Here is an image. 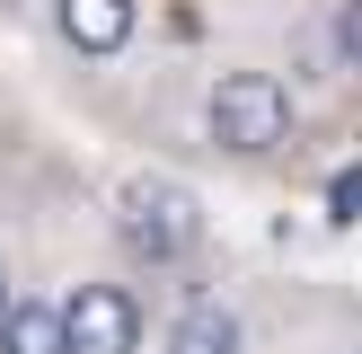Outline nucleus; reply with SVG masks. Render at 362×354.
<instances>
[{"mask_svg": "<svg viewBox=\"0 0 362 354\" xmlns=\"http://www.w3.org/2000/svg\"><path fill=\"white\" fill-rule=\"evenodd\" d=\"M62 319H71V354H141V292L115 275H88L62 292Z\"/></svg>", "mask_w": 362, "mask_h": 354, "instance_id": "nucleus-3", "label": "nucleus"}, {"mask_svg": "<svg viewBox=\"0 0 362 354\" xmlns=\"http://www.w3.org/2000/svg\"><path fill=\"white\" fill-rule=\"evenodd\" d=\"M168 354H247V319H239V301L194 292L186 310H177V328H168Z\"/></svg>", "mask_w": 362, "mask_h": 354, "instance_id": "nucleus-5", "label": "nucleus"}, {"mask_svg": "<svg viewBox=\"0 0 362 354\" xmlns=\"http://www.w3.org/2000/svg\"><path fill=\"white\" fill-rule=\"evenodd\" d=\"M327 45H336V62H345V71H362V0H336Z\"/></svg>", "mask_w": 362, "mask_h": 354, "instance_id": "nucleus-7", "label": "nucleus"}, {"mask_svg": "<svg viewBox=\"0 0 362 354\" xmlns=\"http://www.w3.org/2000/svg\"><path fill=\"white\" fill-rule=\"evenodd\" d=\"M115 239L141 275H177V266L204 257V204H194L177 177H124L115 186Z\"/></svg>", "mask_w": 362, "mask_h": 354, "instance_id": "nucleus-1", "label": "nucleus"}, {"mask_svg": "<svg viewBox=\"0 0 362 354\" xmlns=\"http://www.w3.org/2000/svg\"><path fill=\"white\" fill-rule=\"evenodd\" d=\"M204 133H212L221 159H247V169H257V159H283V142H292V88H283L274 71H257V62L212 71Z\"/></svg>", "mask_w": 362, "mask_h": 354, "instance_id": "nucleus-2", "label": "nucleus"}, {"mask_svg": "<svg viewBox=\"0 0 362 354\" xmlns=\"http://www.w3.org/2000/svg\"><path fill=\"white\" fill-rule=\"evenodd\" d=\"M141 27V0H53V35H62L80 62H106V53H124Z\"/></svg>", "mask_w": 362, "mask_h": 354, "instance_id": "nucleus-4", "label": "nucleus"}, {"mask_svg": "<svg viewBox=\"0 0 362 354\" xmlns=\"http://www.w3.org/2000/svg\"><path fill=\"white\" fill-rule=\"evenodd\" d=\"M327 222H336V230H354V222H362V159L327 177Z\"/></svg>", "mask_w": 362, "mask_h": 354, "instance_id": "nucleus-8", "label": "nucleus"}, {"mask_svg": "<svg viewBox=\"0 0 362 354\" xmlns=\"http://www.w3.org/2000/svg\"><path fill=\"white\" fill-rule=\"evenodd\" d=\"M0 354H71V319H62V301L18 292L9 319H0Z\"/></svg>", "mask_w": 362, "mask_h": 354, "instance_id": "nucleus-6", "label": "nucleus"}, {"mask_svg": "<svg viewBox=\"0 0 362 354\" xmlns=\"http://www.w3.org/2000/svg\"><path fill=\"white\" fill-rule=\"evenodd\" d=\"M9 301H18V292H9V266H0V319H9Z\"/></svg>", "mask_w": 362, "mask_h": 354, "instance_id": "nucleus-9", "label": "nucleus"}]
</instances>
